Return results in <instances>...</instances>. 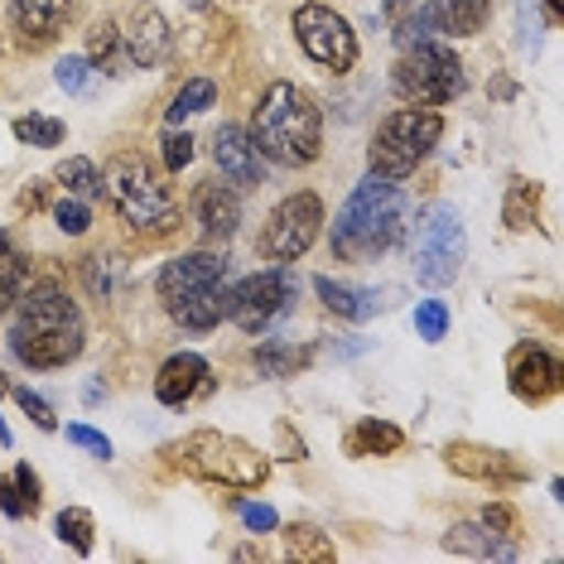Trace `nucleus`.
I'll use <instances>...</instances> for the list:
<instances>
[{
	"mask_svg": "<svg viewBox=\"0 0 564 564\" xmlns=\"http://www.w3.org/2000/svg\"><path fill=\"white\" fill-rule=\"evenodd\" d=\"M87 348V324L83 310L63 280H34L15 300V324H10V352L15 362L34 371H54L78 362Z\"/></svg>",
	"mask_w": 564,
	"mask_h": 564,
	"instance_id": "f257e3e1",
	"label": "nucleus"
},
{
	"mask_svg": "<svg viewBox=\"0 0 564 564\" xmlns=\"http://www.w3.org/2000/svg\"><path fill=\"white\" fill-rule=\"evenodd\" d=\"M405 213H410V198L401 194V184L381 178V174H367L348 194V203L338 208V223H333V232H328L333 256L348 265L381 261V256L405 237Z\"/></svg>",
	"mask_w": 564,
	"mask_h": 564,
	"instance_id": "f03ea898",
	"label": "nucleus"
},
{
	"mask_svg": "<svg viewBox=\"0 0 564 564\" xmlns=\"http://www.w3.org/2000/svg\"><path fill=\"white\" fill-rule=\"evenodd\" d=\"M247 135L261 150V160L300 170V164H314L318 150H324V117H318L310 93H300L294 83H271L247 126Z\"/></svg>",
	"mask_w": 564,
	"mask_h": 564,
	"instance_id": "7ed1b4c3",
	"label": "nucleus"
},
{
	"mask_svg": "<svg viewBox=\"0 0 564 564\" xmlns=\"http://www.w3.org/2000/svg\"><path fill=\"white\" fill-rule=\"evenodd\" d=\"M164 314L188 333H208L223 324V300H227V261L217 251H184L155 280Z\"/></svg>",
	"mask_w": 564,
	"mask_h": 564,
	"instance_id": "20e7f679",
	"label": "nucleus"
},
{
	"mask_svg": "<svg viewBox=\"0 0 564 564\" xmlns=\"http://www.w3.org/2000/svg\"><path fill=\"white\" fill-rule=\"evenodd\" d=\"M101 194H107V203L117 208L121 223L140 237H170L178 227V203L170 194V184H164L145 164V155H135V150H126V155L107 164Z\"/></svg>",
	"mask_w": 564,
	"mask_h": 564,
	"instance_id": "39448f33",
	"label": "nucleus"
},
{
	"mask_svg": "<svg viewBox=\"0 0 564 564\" xmlns=\"http://www.w3.org/2000/svg\"><path fill=\"white\" fill-rule=\"evenodd\" d=\"M164 454H170V464L184 468L188 478L223 482V487H261L265 473H271V458H265L261 448L237 440V434H223V430H194V434H184V440H174Z\"/></svg>",
	"mask_w": 564,
	"mask_h": 564,
	"instance_id": "423d86ee",
	"label": "nucleus"
},
{
	"mask_svg": "<svg viewBox=\"0 0 564 564\" xmlns=\"http://www.w3.org/2000/svg\"><path fill=\"white\" fill-rule=\"evenodd\" d=\"M440 135H444V117H440V111H430V107L391 111V117L377 126V135H371V150H367L371 174L395 178V184H401V178L415 174V164L425 160L434 145H440Z\"/></svg>",
	"mask_w": 564,
	"mask_h": 564,
	"instance_id": "0eeeda50",
	"label": "nucleus"
},
{
	"mask_svg": "<svg viewBox=\"0 0 564 564\" xmlns=\"http://www.w3.org/2000/svg\"><path fill=\"white\" fill-rule=\"evenodd\" d=\"M391 83L410 107H448V101L464 97V87H468L464 63H458L454 48H444L440 40L401 48V63H395Z\"/></svg>",
	"mask_w": 564,
	"mask_h": 564,
	"instance_id": "6e6552de",
	"label": "nucleus"
},
{
	"mask_svg": "<svg viewBox=\"0 0 564 564\" xmlns=\"http://www.w3.org/2000/svg\"><path fill=\"white\" fill-rule=\"evenodd\" d=\"M410 251H415L420 285H434V290L454 285V280L464 275V261H468V232H464V217H458V208L434 203V208L420 213Z\"/></svg>",
	"mask_w": 564,
	"mask_h": 564,
	"instance_id": "1a4fd4ad",
	"label": "nucleus"
},
{
	"mask_svg": "<svg viewBox=\"0 0 564 564\" xmlns=\"http://www.w3.org/2000/svg\"><path fill=\"white\" fill-rule=\"evenodd\" d=\"M318 232H324V198L304 188V194L280 198V203H275V213L265 217L261 251H265V261L290 265V261H300V256L314 247Z\"/></svg>",
	"mask_w": 564,
	"mask_h": 564,
	"instance_id": "9d476101",
	"label": "nucleus"
},
{
	"mask_svg": "<svg viewBox=\"0 0 564 564\" xmlns=\"http://www.w3.org/2000/svg\"><path fill=\"white\" fill-rule=\"evenodd\" d=\"M290 300H294V275H290V265H275V271H256V275L241 280V285L227 290L223 318H232L241 333H265L280 314L290 310Z\"/></svg>",
	"mask_w": 564,
	"mask_h": 564,
	"instance_id": "9b49d317",
	"label": "nucleus"
},
{
	"mask_svg": "<svg viewBox=\"0 0 564 564\" xmlns=\"http://www.w3.org/2000/svg\"><path fill=\"white\" fill-rule=\"evenodd\" d=\"M294 40H300L304 54H310L318 68H328V73H348L357 63L352 24L343 20L338 10H328V6H300L294 10Z\"/></svg>",
	"mask_w": 564,
	"mask_h": 564,
	"instance_id": "f8f14e48",
	"label": "nucleus"
},
{
	"mask_svg": "<svg viewBox=\"0 0 564 564\" xmlns=\"http://www.w3.org/2000/svg\"><path fill=\"white\" fill-rule=\"evenodd\" d=\"M507 387H511V395H517V401L541 405V401H550V395L564 387L560 362L541 348V343L525 338V343H517V348H511V357H507Z\"/></svg>",
	"mask_w": 564,
	"mask_h": 564,
	"instance_id": "ddd939ff",
	"label": "nucleus"
},
{
	"mask_svg": "<svg viewBox=\"0 0 564 564\" xmlns=\"http://www.w3.org/2000/svg\"><path fill=\"white\" fill-rule=\"evenodd\" d=\"M78 6L83 0H10V30L24 48H44L68 30Z\"/></svg>",
	"mask_w": 564,
	"mask_h": 564,
	"instance_id": "4468645a",
	"label": "nucleus"
},
{
	"mask_svg": "<svg viewBox=\"0 0 564 564\" xmlns=\"http://www.w3.org/2000/svg\"><path fill=\"white\" fill-rule=\"evenodd\" d=\"M121 48L135 68H160V63L170 58V20H164L155 6H135L131 15H126Z\"/></svg>",
	"mask_w": 564,
	"mask_h": 564,
	"instance_id": "2eb2a0df",
	"label": "nucleus"
},
{
	"mask_svg": "<svg viewBox=\"0 0 564 564\" xmlns=\"http://www.w3.org/2000/svg\"><path fill=\"white\" fill-rule=\"evenodd\" d=\"M208 391H213V371H208V362H203L198 352H174L170 362L160 367V377H155L160 405H188V401H198V395H208Z\"/></svg>",
	"mask_w": 564,
	"mask_h": 564,
	"instance_id": "dca6fc26",
	"label": "nucleus"
},
{
	"mask_svg": "<svg viewBox=\"0 0 564 564\" xmlns=\"http://www.w3.org/2000/svg\"><path fill=\"white\" fill-rule=\"evenodd\" d=\"M444 464L458 473V478H473V482H521V468L511 464V454L502 448H487V444H448L444 448Z\"/></svg>",
	"mask_w": 564,
	"mask_h": 564,
	"instance_id": "f3484780",
	"label": "nucleus"
},
{
	"mask_svg": "<svg viewBox=\"0 0 564 564\" xmlns=\"http://www.w3.org/2000/svg\"><path fill=\"white\" fill-rule=\"evenodd\" d=\"M213 160L223 178H232V184H261V150L251 145L247 126H217Z\"/></svg>",
	"mask_w": 564,
	"mask_h": 564,
	"instance_id": "a211bd4d",
	"label": "nucleus"
},
{
	"mask_svg": "<svg viewBox=\"0 0 564 564\" xmlns=\"http://www.w3.org/2000/svg\"><path fill=\"white\" fill-rule=\"evenodd\" d=\"M194 217H198V227H203V237H208V241H227V237L237 232V223H241V198H237V188L217 184V178L198 184V194H194Z\"/></svg>",
	"mask_w": 564,
	"mask_h": 564,
	"instance_id": "6ab92c4d",
	"label": "nucleus"
},
{
	"mask_svg": "<svg viewBox=\"0 0 564 564\" xmlns=\"http://www.w3.org/2000/svg\"><path fill=\"white\" fill-rule=\"evenodd\" d=\"M444 550H454V555H473V560H517V541L497 535L492 525H482V521L454 525V531L444 535Z\"/></svg>",
	"mask_w": 564,
	"mask_h": 564,
	"instance_id": "aec40b11",
	"label": "nucleus"
},
{
	"mask_svg": "<svg viewBox=\"0 0 564 564\" xmlns=\"http://www.w3.org/2000/svg\"><path fill=\"white\" fill-rule=\"evenodd\" d=\"M40 502H44V492H40V473H34L30 464H15L0 478V511L6 517H34L40 511Z\"/></svg>",
	"mask_w": 564,
	"mask_h": 564,
	"instance_id": "412c9836",
	"label": "nucleus"
},
{
	"mask_svg": "<svg viewBox=\"0 0 564 564\" xmlns=\"http://www.w3.org/2000/svg\"><path fill=\"white\" fill-rule=\"evenodd\" d=\"M405 434L401 425H391V420H377V415H362L357 425L348 430V454L352 458H371V454H401Z\"/></svg>",
	"mask_w": 564,
	"mask_h": 564,
	"instance_id": "4be33fe9",
	"label": "nucleus"
},
{
	"mask_svg": "<svg viewBox=\"0 0 564 564\" xmlns=\"http://www.w3.org/2000/svg\"><path fill=\"white\" fill-rule=\"evenodd\" d=\"M314 294L324 300V310H333L338 318H352V324H362V318L377 314V294L352 290V285H338V280H328V275L314 280Z\"/></svg>",
	"mask_w": 564,
	"mask_h": 564,
	"instance_id": "5701e85b",
	"label": "nucleus"
},
{
	"mask_svg": "<svg viewBox=\"0 0 564 564\" xmlns=\"http://www.w3.org/2000/svg\"><path fill=\"white\" fill-rule=\"evenodd\" d=\"M30 285V261H24V251L0 232V318L15 310V300Z\"/></svg>",
	"mask_w": 564,
	"mask_h": 564,
	"instance_id": "b1692460",
	"label": "nucleus"
},
{
	"mask_svg": "<svg viewBox=\"0 0 564 564\" xmlns=\"http://www.w3.org/2000/svg\"><path fill=\"white\" fill-rule=\"evenodd\" d=\"M285 555L300 560V564H333L338 560V550H333V541L318 531V525L294 521V525H285Z\"/></svg>",
	"mask_w": 564,
	"mask_h": 564,
	"instance_id": "393cba45",
	"label": "nucleus"
},
{
	"mask_svg": "<svg viewBox=\"0 0 564 564\" xmlns=\"http://www.w3.org/2000/svg\"><path fill=\"white\" fill-rule=\"evenodd\" d=\"M310 348H290V343H261V348L251 352V362H256V371L261 377H271V381H280V377H300L304 367H310Z\"/></svg>",
	"mask_w": 564,
	"mask_h": 564,
	"instance_id": "a878e982",
	"label": "nucleus"
},
{
	"mask_svg": "<svg viewBox=\"0 0 564 564\" xmlns=\"http://www.w3.org/2000/svg\"><path fill=\"white\" fill-rule=\"evenodd\" d=\"M535 213H541V184H535V178H511V184H507V203H502L507 227H511V232H531Z\"/></svg>",
	"mask_w": 564,
	"mask_h": 564,
	"instance_id": "bb28decb",
	"label": "nucleus"
},
{
	"mask_svg": "<svg viewBox=\"0 0 564 564\" xmlns=\"http://www.w3.org/2000/svg\"><path fill=\"white\" fill-rule=\"evenodd\" d=\"M434 10H440L444 34H478L487 24L492 0H434Z\"/></svg>",
	"mask_w": 564,
	"mask_h": 564,
	"instance_id": "cd10ccee",
	"label": "nucleus"
},
{
	"mask_svg": "<svg viewBox=\"0 0 564 564\" xmlns=\"http://www.w3.org/2000/svg\"><path fill=\"white\" fill-rule=\"evenodd\" d=\"M58 541L63 545H73L78 550V555H93V541H97V525H93V511H83V507H63L58 511Z\"/></svg>",
	"mask_w": 564,
	"mask_h": 564,
	"instance_id": "c85d7f7f",
	"label": "nucleus"
},
{
	"mask_svg": "<svg viewBox=\"0 0 564 564\" xmlns=\"http://www.w3.org/2000/svg\"><path fill=\"white\" fill-rule=\"evenodd\" d=\"M58 184L68 188L73 198H93V194H101V170H97L93 160L73 155V160H63V164H58Z\"/></svg>",
	"mask_w": 564,
	"mask_h": 564,
	"instance_id": "c756f323",
	"label": "nucleus"
},
{
	"mask_svg": "<svg viewBox=\"0 0 564 564\" xmlns=\"http://www.w3.org/2000/svg\"><path fill=\"white\" fill-rule=\"evenodd\" d=\"M217 101V87L208 83V78H188L184 87L174 93V107H170V121L178 126L184 117H198V111H208Z\"/></svg>",
	"mask_w": 564,
	"mask_h": 564,
	"instance_id": "7c9ffc66",
	"label": "nucleus"
},
{
	"mask_svg": "<svg viewBox=\"0 0 564 564\" xmlns=\"http://www.w3.org/2000/svg\"><path fill=\"white\" fill-rule=\"evenodd\" d=\"M93 58L87 54H68V58H58V68H54V78H58V87L63 93H73V97H87L93 93Z\"/></svg>",
	"mask_w": 564,
	"mask_h": 564,
	"instance_id": "2f4dec72",
	"label": "nucleus"
},
{
	"mask_svg": "<svg viewBox=\"0 0 564 564\" xmlns=\"http://www.w3.org/2000/svg\"><path fill=\"white\" fill-rule=\"evenodd\" d=\"M63 121H54V117H20L15 121V140H24V145H40V150H54V145H63Z\"/></svg>",
	"mask_w": 564,
	"mask_h": 564,
	"instance_id": "473e14b6",
	"label": "nucleus"
},
{
	"mask_svg": "<svg viewBox=\"0 0 564 564\" xmlns=\"http://www.w3.org/2000/svg\"><path fill=\"white\" fill-rule=\"evenodd\" d=\"M117 44H121V30L111 20H101L93 24V40H87V58H93V68H111V54H117Z\"/></svg>",
	"mask_w": 564,
	"mask_h": 564,
	"instance_id": "72a5a7b5",
	"label": "nucleus"
},
{
	"mask_svg": "<svg viewBox=\"0 0 564 564\" xmlns=\"http://www.w3.org/2000/svg\"><path fill=\"white\" fill-rule=\"evenodd\" d=\"M54 223H58V232H68V237H83L87 227H93V213H87V198H63L54 203Z\"/></svg>",
	"mask_w": 564,
	"mask_h": 564,
	"instance_id": "f704fd0d",
	"label": "nucleus"
},
{
	"mask_svg": "<svg viewBox=\"0 0 564 564\" xmlns=\"http://www.w3.org/2000/svg\"><path fill=\"white\" fill-rule=\"evenodd\" d=\"M415 333L425 343H440L444 333H448V310H444V300H425V304H415Z\"/></svg>",
	"mask_w": 564,
	"mask_h": 564,
	"instance_id": "c9c22d12",
	"label": "nucleus"
},
{
	"mask_svg": "<svg viewBox=\"0 0 564 564\" xmlns=\"http://www.w3.org/2000/svg\"><path fill=\"white\" fill-rule=\"evenodd\" d=\"M83 275H87V290H93L97 300H111V285H117V265H111V256H87Z\"/></svg>",
	"mask_w": 564,
	"mask_h": 564,
	"instance_id": "e433bc0d",
	"label": "nucleus"
},
{
	"mask_svg": "<svg viewBox=\"0 0 564 564\" xmlns=\"http://www.w3.org/2000/svg\"><path fill=\"white\" fill-rule=\"evenodd\" d=\"M10 395H15V401H20V410H24V415H30V420H34V425H40V430H58V420H54V405H48L40 391H30V387H10Z\"/></svg>",
	"mask_w": 564,
	"mask_h": 564,
	"instance_id": "4c0bfd02",
	"label": "nucleus"
},
{
	"mask_svg": "<svg viewBox=\"0 0 564 564\" xmlns=\"http://www.w3.org/2000/svg\"><path fill=\"white\" fill-rule=\"evenodd\" d=\"M160 145H164V170L170 174H178L188 160H194V135L188 131H164Z\"/></svg>",
	"mask_w": 564,
	"mask_h": 564,
	"instance_id": "58836bf2",
	"label": "nucleus"
},
{
	"mask_svg": "<svg viewBox=\"0 0 564 564\" xmlns=\"http://www.w3.org/2000/svg\"><path fill=\"white\" fill-rule=\"evenodd\" d=\"M68 444L87 448L93 458H111V440H107V434H97L93 425H68Z\"/></svg>",
	"mask_w": 564,
	"mask_h": 564,
	"instance_id": "ea45409f",
	"label": "nucleus"
},
{
	"mask_svg": "<svg viewBox=\"0 0 564 564\" xmlns=\"http://www.w3.org/2000/svg\"><path fill=\"white\" fill-rule=\"evenodd\" d=\"M241 521H247V531H256V535H265L280 525V517L265 502H241Z\"/></svg>",
	"mask_w": 564,
	"mask_h": 564,
	"instance_id": "a19ab883",
	"label": "nucleus"
},
{
	"mask_svg": "<svg viewBox=\"0 0 564 564\" xmlns=\"http://www.w3.org/2000/svg\"><path fill=\"white\" fill-rule=\"evenodd\" d=\"M482 525H492L497 535H507V541H517V511H511V507H502V502L482 511Z\"/></svg>",
	"mask_w": 564,
	"mask_h": 564,
	"instance_id": "79ce46f5",
	"label": "nucleus"
},
{
	"mask_svg": "<svg viewBox=\"0 0 564 564\" xmlns=\"http://www.w3.org/2000/svg\"><path fill=\"white\" fill-rule=\"evenodd\" d=\"M420 6V0H387V6H381V15H387L391 24H401L405 15H410V10H415Z\"/></svg>",
	"mask_w": 564,
	"mask_h": 564,
	"instance_id": "37998d69",
	"label": "nucleus"
},
{
	"mask_svg": "<svg viewBox=\"0 0 564 564\" xmlns=\"http://www.w3.org/2000/svg\"><path fill=\"white\" fill-rule=\"evenodd\" d=\"M280 440H285V458H304V454H310V448H304V440H294L290 425H280Z\"/></svg>",
	"mask_w": 564,
	"mask_h": 564,
	"instance_id": "c03bdc74",
	"label": "nucleus"
},
{
	"mask_svg": "<svg viewBox=\"0 0 564 564\" xmlns=\"http://www.w3.org/2000/svg\"><path fill=\"white\" fill-rule=\"evenodd\" d=\"M550 6V20H564V0H545Z\"/></svg>",
	"mask_w": 564,
	"mask_h": 564,
	"instance_id": "a18cd8bd",
	"label": "nucleus"
},
{
	"mask_svg": "<svg viewBox=\"0 0 564 564\" xmlns=\"http://www.w3.org/2000/svg\"><path fill=\"white\" fill-rule=\"evenodd\" d=\"M188 6H194V10H203V6H208V0H188Z\"/></svg>",
	"mask_w": 564,
	"mask_h": 564,
	"instance_id": "49530a36",
	"label": "nucleus"
}]
</instances>
